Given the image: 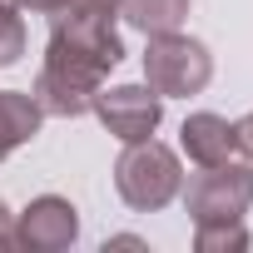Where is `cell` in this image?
Listing matches in <instances>:
<instances>
[{"label":"cell","instance_id":"6da1fadb","mask_svg":"<svg viewBox=\"0 0 253 253\" xmlns=\"http://www.w3.org/2000/svg\"><path fill=\"white\" fill-rule=\"evenodd\" d=\"M124 60V40L114 30V10H60L50 15L45 65L35 75V104L60 119H80L94 109L104 75Z\"/></svg>","mask_w":253,"mask_h":253},{"label":"cell","instance_id":"7a4b0ae2","mask_svg":"<svg viewBox=\"0 0 253 253\" xmlns=\"http://www.w3.org/2000/svg\"><path fill=\"white\" fill-rule=\"evenodd\" d=\"M114 189H119L124 204L139 209V213L164 209V204L179 199V189H184L179 154H174L169 144H159L154 134L124 144V154H119V164H114Z\"/></svg>","mask_w":253,"mask_h":253},{"label":"cell","instance_id":"3957f363","mask_svg":"<svg viewBox=\"0 0 253 253\" xmlns=\"http://www.w3.org/2000/svg\"><path fill=\"white\" fill-rule=\"evenodd\" d=\"M144 80L159 99L169 94H199L209 80H213V60L199 40L179 35V30H164V35H149V50H144Z\"/></svg>","mask_w":253,"mask_h":253},{"label":"cell","instance_id":"277c9868","mask_svg":"<svg viewBox=\"0 0 253 253\" xmlns=\"http://www.w3.org/2000/svg\"><path fill=\"white\" fill-rule=\"evenodd\" d=\"M253 204V169L248 164H209L189 189H184V209L194 223H243Z\"/></svg>","mask_w":253,"mask_h":253},{"label":"cell","instance_id":"5b68a950","mask_svg":"<svg viewBox=\"0 0 253 253\" xmlns=\"http://www.w3.org/2000/svg\"><path fill=\"white\" fill-rule=\"evenodd\" d=\"M94 114L104 119V129L124 144L149 139L164 119V99L149 84H119V89H99L94 94Z\"/></svg>","mask_w":253,"mask_h":253},{"label":"cell","instance_id":"8992f818","mask_svg":"<svg viewBox=\"0 0 253 253\" xmlns=\"http://www.w3.org/2000/svg\"><path fill=\"white\" fill-rule=\"evenodd\" d=\"M15 233H20V248L60 253V248H70V243L80 238V213H75L70 199H60V194H40V199L20 213Z\"/></svg>","mask_w":253,"mask_h":253},{"label":"cell","instance_id":"52a82bcc","mask_svg":"<svg viewBox=\"0 0 253 253\" xmlns=\"http://www.w3.org/2000/svg\"><path fill=\"white\" fill-rule=\"evenodd\" d=\"M179 139H184V154L199 164V169H209V164H223V159H233L238 154V139H233V124L223 119V114H189L184 119V129H179Z\"/></svg>","mask_w":253,"mask_h":253},{"label":"cell","instance_id":"ba28073f","mask_svg":"<svg viewBox=\"0 0 253 253\" xmlns=\"http://www.w3.org/2000/svg\"><path fill=\"white\" fill-rule=\"evenodd\" d=\"M40 119H45V109L35 104V94L0 89V159H10L20 144H30L40 134Z\"/></svg>","mask_w":253,"mask_h":253},{"label":"cell","instance_id":"9c48e42d","mask_svg":"<svg viewBox=\"0 0 253 253\" xmlns=\"http://www.w3.org/2000/svg\"><path fill=\"white\" fill-rule=\"evenodd\" d=\"M134 30L144 35H164V30H179L184 15H189V0H119V10Z\"/></svg>","mask_w":253,"mask_h":253},{"label":"cell","instance_id":"30bf717a","mask_svg":"<svg viewBox=\"0 0 253 253\" xmlns=\"http://www.w3.org/2000/svg\"><path fill=\"white\" fill-rule=\"evenodd\" d=\"M25 55V20L15 0H0V70H10Z\"/></svg>","mask_w":253,"mask_h":253},{"label":"cell","instance_id":"8fae6325","mask_svg":"<svg viewBox=\"0 0 253 253\" xmlns=\"http://www.w3.org/2000/svg\"><path fill=\"white\" fill-rule=\"evenodd\" d=\"M194 243H199V253H213V248H243L248 233H243V223H194Z\"/></svg>","mask_w":253,"mask_h":253},{"label":"cell","instance_id":"7c38bea8","mask_svg":"<svg viewBox=\"0 0 253 253\" xmlns=\"http://www.w3.org/2000/svg\"><path fill=\"white\" fill-rule=\"evenodd\" d=\"M15 5L35 15H60V10H119V0H15Z\"/></svg>","mask_w":253,"mask_h":253},{"label":"cell","instance_id":"4fadbf2b","mask_svg":"<svg viewBox=\"0 0 253 253\" xmlns=\"http://www.w3.org/2000/svg\"><path fill=\"white\" fill-rule=\"evenodd\" d=\"M233 139H238V149H243V154L253 159V109H248V114H243V119L233 124Z\"/></svg>","mask_w":253,"mask_h":253},{"label":"cell","instance_id":"5bb4252c","mask_svg":"<svg viewBox=\"0 0 253 253\" xmlns=\"http://www.w3.org/2000/svg\"><path fill=\"white\" fill-rule=\"evenodd\" d=\"M0 248H20V233H15V218L5 204H0Z\"/></svg>","mask_w":253,"mask_h":253}]
</instances>
